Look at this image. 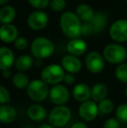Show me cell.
<instances>
[{
	"instance_id": "6da1fadb",
	"label": "cell",
	"mask_w": 127,
	"mask_h": 128,
	"mask_svg": "<svg viewBox=\"0 0 127 128\" xmlns=\"http://www.w3.org/2000/svg\"><path fill=\"white\" fill-rule=\"evenodd\" d=\"M59 26L62 32L68 38H77L81 36L82 21L76 12H65L59 18Z\"/></svg>"
},
{
	"instance_id": "7a4b0ae2",
	"label": "cell",
	"mask_w": 127,
	"mask_h": 128,
	"mask_svg": "<svg viewBox=\"0 0 127 128\" xmlns=\"http://www.w3.org/2000/svg\"><path fill=\"white\" fill-rule=\"evenodd\" d=\"M31 55L37 59L50 58L55 52V46L50 38L45 37H37L34 38L30 46Z\"/></svg>"
},
{
	"instance_id": "3957f363",
	"label": "cell",
	"mask_w": 127,
	"mask_h": 128,
	"mask_svg": "<svg viewBox=\"0 0 127 128\" xmlns=\"http://www.w3.org/2000/svg\"><path fill=\"white\" fill-rule=\"evenodd\" d=\"M103 57L111 64H119L126 60L127 50L119 44H110L104 49Z\"/></svg>"
},
{
	"instance_id": "277c9868",
	"label": "cell",
	"mask_w": 127,
	"mask_h": 128,
	"mask_svg": "<svg viewBox=\"0 0 127 128\" xmlns=\"http://www.w3.org/2000/svg\"><path fill=\"white\" fill-rule=\"evenodd\" d=\"M27 94L31 100L35 102H41L49 97L50 88L48 84L42 79H33L27 86Z\"/></svg>"
},
{
	"instance_id": "5b68a950",
	"label": "cell",
	"mask_w": 127,
	"mask_h": 128,
	"mask_svg": "<svg viewBox=\"0 0 127 128\" xmlns=\"http://www.w3.org/2000/svg\"><path fill=\"white\" fill-rule=\"evenodd\" d=\"M71 117V112L69 107L60 104L53 108L49 113L48 120L49 123L55 128L63 127L67 125Z\"/></svg>"
},
{
	"instance_id": "8992f818",
	"label": "cell",
	"mask_w": 127,
	"mask_h": 128,
	"mask_svg": "<svg viewBox=\"0 0 127 128\" xmlns=\"http://www.w3.org/2000/svg\"><path fill=\"white\" fill-rule=\"evenodd\" d=\"M64 70L62 66L51 64L45 66L41 72V79L48 84H57L62 82L64 77Z\"/></svg>"
},
{
	"instance_id": "52a82bcc",
	"label": "cell",
	"mask_w": 127,
	"mask_h": 128,
	"mask_svg": "<svg viewBox=\"0 0 127 128\" xmlns=\"http://www.w3.org/2000/svg\"><path fill=\"white\" fill-rule=\"evenodd\" d=\"M49 24L48 15L43 10H36L32 12L27 18V24L35 32L44 30Z\"/></svg>"
},
{
	"instance_id": "ba28073f",
	"label": "cell",
	"mask_w": 127,
	"mask_h": 128,
	"mask_svg": "<svg viewBox=\"0 0 127 128\" xmlns=\"http://www.w3.org/2000/svg\"><path fill=\"white\" fill-rule=\"evenodd\" d=\"M111 38L117 43L127 41V19H118L112 23L109 30Z\"/></svg>"
},
{
	"instance_id": "9c48e42d",
	"label": "cell",
	"mask_w": 127,
	"mask_h": 128,
	"mask_svg": "<svg viewBox=\"0 0 127 128\" xmlns=\"http://www.w3.org/2000/svg\"><path fill=\"white\" fill-rule=\"evenodd\" d=\"M105 59L98 52H91L85 57V66L90 72L97 74L105 69Z\"/></svg>"
},
{
	"instance_id": "30bf717a",
	"label": "cell",
	"mask_w": 127,
	"mask_h": 128,
	"mask_svg": "<svg viewBox=\"0 0 127 128\" xmlns=\"http://www.w3.org/2000/svg\"><path fill=\"white\" fill-rule=\"evenodd\" d=\"M49 98L57 106L64 104L70 100V92L68 88L63 84H53L52 87L50 89Z\"/></svg>"
},
{
	"instance_id": "8fae6325",
	"label": "cell",
	"mask_w": 127,
	"mask_h": 128,
	"mask_svg": "<svg viewBox=\"0 0 127 128\" xmlns=\"http://www.w3.org/2000/svg\"><path fill=\"white\" fill-rule=\"evenodd\" d=\"M99 109L94 100H86L82 102L78 108V114L85 121H92L98 117Z\"/></svg>"
},
{
	"instance_id": "7c38bea8",
	"label": "cell",
	"mask_w": 127,
	"mask_h": 128,
	"mask_svg": "<svg viewBox=\"0 0 127 128\" xmlns=\"http://www.w3.org/2000/svg\"><path fill=\"white\" fill-rule=\"evenodd\" d=\"M61 66L65 72L73 73V74L79 72L82 69L81 60L77 56L71 55V54L64 56L62 58Z\"/></svg>"
},
{
	"instance_id": "4fadbf2b",
	"label": "cell",
	"mask_w": 127,
	"mask_h": 128,
	"mask_svg": "<svg viewBox=\"0 0 127 128\" xmlns=\"http://www.w3.org/2000/svg\"><path fill=\"white\" fill-rule=\"evenodd\" d=\"M18 37V30L17 26L10 24H1L0 26V40L6 44L14 43Z\"/></svg>"
},
{
	"instance_id": "5bb4252c",
	"label": "cell",
	"mask_w": 127,
	"mask_h": 128,
	"mask_svg": "<svg viewBox=\"0 0 127 128\" xmlns=\"http://www.w3.org/2000/svg\"><path fill=\"white\" fill-rule=\"evenodd\" d=\"M87 48L88 46L86 42L79 38L71 39L66 46V50L69 52V54L77 56V57L84 55L86 52Z\"/></svg>"
},
{
	"instance_id": "9a60e30c",
	"label": "cell",
	"mask_w": 127,
	"mask_h": 128,
	"mask_svg": "<svg viewBox=\"0 0 127 128\" xmlns=\"http://www.w3.org/2000/svg\"><path fill=\"white\" fill-rule=\"evenodd\" d=\"M15 55L12 50L6 46L0 47V70L4 71L10 69L15 63Z\"/></svg>"
},
{
	"instance_id": "2e32d148",
	"label": "cell",
	"mask_w": 127,
	"mask_h": 128,
	"mask_svg": "<svg viewBox=\"0 0 127 128\" xmlns=\"http://www.w3.org/2000/svg\"><path fill=\"white\" fill-rule=\"evenodd\" d=\"M73 98L78 102H85L90 98L92 95V88L89 87L86 84L79 83L76 84L72 90Z\"/></svg>"
},
{
	"instance_id": "e0dca14e",
	"label": "cell",
	"mask_w": 127,
	"mask_h": 128,
	"mask_svg": "<svg viewBox=\"0 0 127 128\" xmlns=\"http://www.w3.org/2000/svg\"><path fill=\"white\" fill-rule=\"evenodd\" d=\"M17 118V111L15 108L7 104L0 106V122L3 124H10Z\"/></svg>"
},
{
	"instance_id": "ac0fdd59",
	"label": "cell",
	"mask_w": 127,
	"mask_h": 128,
	"mask_svg": "<svg viewBox=\"0 0 127 128\" xmlns=\"http://www.w3.org/2000/svg\"><path fill=\"white\" fill-rule=\"evenodd\" d=\"M76 14L83 23L91 22L93 19L95 12L87 4H80L76 8Z\"/></svg>"
},
{
	"instance_id": "d6986e66",
	"label": "cell",
	"mask_w": 127,
	"mask_h": 128,
	"mask_svg": "<svg viewBox=\"0 0 127 128\" xmlns=\"http://www.w3.org/2000/svg\"><path fill=\"white\" fill-rule=\"evenodd\" d=\"M27 115L33 121H41L47 116V111L43 106L38 104H34L30 106L27 110Z\"/></svg>"
},
{
	"instance_id": "ffe728a7",
	"label": "cell",
	"mask_w": 127,
	"mask_h": 128,
	"mask_svg": "<svg viewBox=\"0 0 127 128\" xmlns=\"http://www.w3.org/2000/svg\"><path fill=\"white\" fill-rule=\"evenodd\" d=\"M91 23L93 27L94 33H99L106 28L107 24H108V18L102 12H95L94 18L91 21Z\"/></svg>"
},
{
	"instance_id": "44dd1931",
	"label": "cell",
	"mask_w": 127,
	"mask_h": 128,
	"mask_svg": "<svg viewBox=\"0 0 127 128\" xmlns=\"http://www.w3.org/2000/svg\"><path fill=\"white\" fill-rule=\"evenodd\" d=\"M17 12L11 5H4L0 8V24H10L15 19Z\"/></svg>"
},
{
	"instance_id": "7402d4cb",
	"label": "cell",
	"mask_w": 127,
	"mask_h": 128,
	"mask_svg": "<svg viewBox=\"0 0 127 128\" xmlns=\"http://www.w3.org/2000/svg\"><path fill=\"white\" fill-rule=\"evenodd\" d=\"M15 67L19 72H26L30 70L34 64L33 56H31L29 54H24L17 58L15 60Z\"/></svg>"
},
{
	"instance_id": "603a6c76",
	"label": "cell",
	"mask_w": 127,
	"mask_h": 128,
	"mask_svg": "<svg viewBox=\"0 0 127 128\" xmlns=\"http://www.w3.org/2000/svg\"><path fill=\"white\" fill-rule=\"evenodd\" d=\"M108 95V87L103 83H97L92 88L91 97L95 102H99Z\"/></svg>"
},
{
	"instance_id": "cb8c5ba5",
	"label": "cell",
	"mask_w": 127,
	"mask_h": 128,
	"mask_svg": "<svg viewBox=\"0 0 127 128\" xmlns=\"http://www.w3.org/2000/svg\"><path fill=\"white\" fill-rule=\"evenodd\" d=\"M30 83L29 78L23 72H17L12 77V84L18 89H25Z\"/></svg>"
},
{
	"instance_id": "d4e9b609",
	"label": "cell",
	"mask_w": 127,
	"mask_h": 128,
	"mask_svg": "<svg viewBox=\"0 0 127 128\" xmlns=\"http://www.w3.org/2000/svg\"><path fill=\"white\" fill-rule=\"evenodd\" d=\"M98 109L99 112L103 114H110L111 112L114 111L115 109V104L112 100L105 98L98 102Z\"/></svg>"
},
{
	"instance_id": "484cf974",
	"label": "cell",
	"mask_w": 127,
	"mask_h": 128,
	"mask_svg": "<svg viewBox=\"0 0 127 128\" xmlns=\"http://www.w3.org/2000/svg\"><path fill=\"white\" fill-rule=\"evenodd\" d=\"M115 76L119 82L127 84V63H121L118 64L115 70Z\"/></svg>"
},
{
	"instance_id": "4316f807",
	"label": "cell",
	"mask_w": 127,
	"mask_h": 128,
	"mask_svg": "<svg viewBox=\"0 0 127 128\" xmlns=\"http://www.w3.org/2000/svg\"><path fill=\"white\" fill-rule=\"evenodd\" d=\"M115 114L121 123H127V103L119 104L116 109Z\"/></svg>"
},
{
	"instance_id": "83f0119b",
	"label": "cell",
	"mask_w": 127,
	"mask_h": 128,
	"mask_svg": "<svg viewBox=\"0 0 127 128\" xmlns=\"http://www.w3.org/2000/svg\"><path fill=\"white\" fill-rule=\"evenodd\" d=\"M49 6L53 12H61L65 9L66 1L65 0H51Z\"/></svg>"
},
{
	"instance_id": "f1b7e54d",
	"label": "cell",
	"mask_w": 127,
	"mask_h": 128,
	"mask_svg": "<svg viewBox=\"0 0 127 128\" xmlns=\"http://www.w3.org/2000/svg\"><path fill=\"white\" fill-rule=\"evenodd\" d=\"M28 2L36 10H44L50 4L51 0H28Z\"/></svg>"
},
{
	"instance_id": "f546056e",
	"label": "cell",
	"mask_w": 127,
	"mask_h": 128,
	"mask_svg": "<svg viewBox=\"0 0 127 128\" xmlns=\"http://www.w3.org/2000/svg\"><path fill=\"white\" fill-rule=\"evenodd\" d=\"M10 102V94L3 86H0V104H8Z\"/></svg>"
},
{
	"instance_id": "4dcf8cb0",
	"label": "cell",
	"mask_w": 127,
	"mask_h": 128,
	"mask_svg": "<svg viewBox=\"0 0 127 128\" xmlns=\"http://www.w3.org/2000/svg\"><path fill=\"white\" fill-rule=\"evenodd\" d=\"M94 33V30L91 22L82 23L81 26V36L84 37H89Z\"/></svg>"
},
{
	"instance_id": "1f68e13d",
	"label": "cell",
	"mask_w": 127,
	"mask_h": 128,
	"mask_svg": "<svg viewBox=\"0 0 127 128\" xmlns=\"http://www.w3.org/2000/svg\"><path fill=\"white\" fill-rule=\"evenodd\" d=\"M14 46L18 51H24L28 47V40L24 37H17L14 41Z\"/></svg>"
},
{
	"instance_id": "d6a6232c",
	"label": "cell",
	"mask_w": 127,
	"mask_h": 128,
	"mask_svg": "<svg viewBox=\"0 0 127 128\" xmlns=\"http://www.w3.org/2000/svg\"><path fill=\"white\" fill-rule=\"evenodd\" d=\"M121 122L117 118H109L104 123V128H120Z\"/></svg>"
},
{
	"instance_id": "836d02e7",
	"label": "cell",
	"mask_w": 127,
	"mask_h": 128,
	"mask_svg": "<svg viewBox=\"0 0 127 128\" xmlns=\"http://www.w3.org/2000/svg\"><path fill=\"white\" fill-rule=\"evenodd\" d=\"M63 81L66 84H74L75 81H76V78L73 75V73L68 72L64 74Z\"/></svg>"
},
{
	"instance_id": "e575fe53",
	"label": "cell",
	"mask_w": 127,
	"mask_h": 128,
	"mask_svg": "<svg viewBox=\"0 0 127 128\" xmlns=\"http://www.w3.org/2000/svg\"><path fill=\"white\" fill-rule=\"evenodd\" d=\"M71 128H89L86 124L83 123V122H77V123L73 124Z\"/></svg>"
},
{
	"instance_id": "d590c367",
	"label": "cell",
	"mask_w": 127,
	"mask_h": 128,
	"mask_svg": "<svg viewBox=\"0 0 127 128\" xmlns=\"http://www.w3.org/2000/svg\"><path fill=\"white\" fill-rule=\"evenodd\" d=\"M3 78H10V76H11V72H10V69H7V70L3 71Z\"/></svg>"
},
{
	"instance_id": "8d00e7d4",
	"label": "cell",
	"mask_w": 127,
	"mask_h": 128,
	"mask_svg": "<svg viewBox=\"0 0 127 128\" xmlns=\"http://www.w3.org/2000/svg\"><path fill=\"white\" fill-rule=\"evenodd\" d=\"M38 128H55V127L52 126L51 124H50V125H48V124H44V125H41Z\"/></svg>"
},
{
	"instance_id": "74e56055",
	"label": "cell",
	"mask_w": 127,
	"mask_h": 128,
	"mask_svg": "<svg viewBox=\"0 0 127 128\" xmlns=\"http://www.w3.org/2000/svg\"><path fill=\"white\" fill-rule=\"evenodd\" d=\"M10 2V0H0V6H4Z\"/></svg>"
},
{
	"instance_id": "f35d334b",
	"label": "cell",
	"mask_w": 127,
	"mask_h": 128,
	"mask_svg": "<svg viewBox=\"0 0 127 128\" xmlns=\"http://www.w3.org/2000/svg\"><path fill=\"white\" fill-rule=\"evenodd\" d=\"M24 128H34V127L31 126H24Z\"/></svg>"
},
{
	"instance_id": "ab89813d",
	"label": "cell",
	"mask_w": 127,
	"mask_h": 128,
	"mask_svg": "<svg viewBox=\"0 0 127 128\" xmlns=\"http://www.w3.org/2000/svg\"><path fill=\"white\" fill-rule=\"evenodd\" d=\"M126 92V98H127V86H126V92Z\"/></svg>"
},
{
	"instance_id": "60d3db41",
	"label": "cell",
	"mask_w": 127,
	"mask_h": 128,
	"mask_svg": "<svg viewBox=\"0 0 127 128\" xmlns=\"http://www.w3.org/2000/svg\"><path fill=\"white\" fill-rule=\"evenodd\" d=\"M125 1H126V2H127V0H125Z\"/></svg>"
}]
</instances>
